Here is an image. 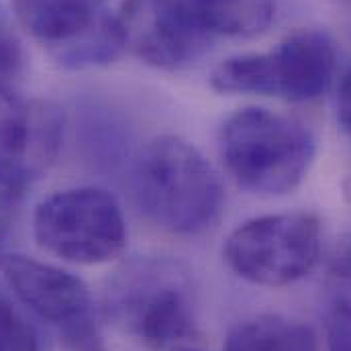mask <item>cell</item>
<instances>
[{"label": "cell", "instance_id": "6da1fadb", "mask_svg": "<svg viewBox=\"0 0 351 351\" xmlns=\"http://www.w3.org/2000/svg\"><path fill=\"white\" fill-rule=\"evenodd\" d=\"M133 190L143 215L174 235H200L223 213V184L208 160L176 135L152 139L137 156Z\"/></svg>", "mask_w": 351, "mask_h": 351}, {"label": "cell", "instance_id": "7a4b0ae2", "mask_svg": "<svg viewBox=\"0 0 351 351\" xmlns=\"http://www.w3.org/2000/svg\"><path fill=\"white\" fill-rule=\"evenodd\" d=\"M219 154L239 188L256 196H284L308 174L315 139L300 121L250 106L221 125Z\"/></svg>", "mask_w": 351, "mask_h": 351}, {"label": "cell", "instance_id": "3957f363", "mask_svg": "<svg viewBox=\"0 0 351 351\" xmlns=\"http://www.w3.org/2000/svg\"><path fill=\"white\" fill-rule=\"evenodd\" d=\"M108 317L149 350H168L196 333L188 271L170 260L139 258L108 280Z\"/></svg>", "mask_w": 351, "mask_h": 351}, {"label": "cell", "instance_id": "277c9868", "mask_svg": "<svg viewBox=\"0 0 351 351\" xmlns=\"http://www.w3.org/2000/svg\"><path fill=\"white\" fill-rule=\"evenodd\" d=\"M335 60V45L327 33L300 29L265 53L223 60L210 74V86L221 94H258L308 102L331 86Z\"/></svg>", "mask_w": 351, "mask_h": 351}, {"label": "cell", "instance_id": "5b68a950", "mask_svg": "<svg viewBox=\"0 0 351 351\" xmlns=\"http://www.w3.org/2000/svg\"><path fill=\"white\" fill-rule=\"evenodd\" d=\"M33 235L41 250L64 262L96 265L123 254L127 223L110 192L80 186L60 190L37 204Z\"/></svg>", "mask_w": 351, "mask_h": 351}, {"label": "cell", "instance_id": "8992f818", "mask_svg": "<svg viewBox=\"0 0 351 351\" xmlns=\"http://www.w3.org/2000/svg\"><path fill=\"white\" fill-rule=\"evenodd\" d=\"M321 254V221L306 210L256 217L223 245L227 265L245 282L280 288L304 278Z\"/></svg>", "mask_w": 351, "mask_h": 351}, {"label": "cell", "instance_id": "52a82bcc", "mask_svg": "<svg viewBox=\"0 0 351 351\" xmlns=\"http://www.w3.org/2000/svg\"><path fill=\"white\" fill-rule=\"evenodd\" d=\"M19 23L68 70L112 64L125 49L104 0H12Z\"/></svg>", "mask_w": 351, "mask_h": 351}, {"label": "cell", "instance_id": "ba28073f", "mask_svg": "<svg viewBox=\"0 0 351 351\" xmlns=\"http://www.w3.org/2000/svg\"><path fill=\"white\" fill-rule=\"evenodd\" d=\"M0 269L14 296L45 325L68 351H104L92 292L82 278L21 254L0 258Z\"/></svg>", "mask_w": 351, "mask_h": 351}, {"label": "cell", "instance_id": "9c48e42d", "mask_svg": "<svg viewBox=\"0 0 351 351\" xmlns=\"http://www.w3.org/2000/svg\"><path fill=\"white\" fill-rule=\"evenodd\" d=\"M64 139V112L43 100H29L0 80V178L19 188L45 174Z\"/></svg>", "mask_w": 351, "mask_h": 351}, {"label": "cell", "instance_id": "30bf717a", "mask_svg": "<svg viewBox=\"0 0 351 351\" xmlns=\"http://www.w3.org/2000/svg\"><path fill=\"white\" fill-rule=\"evenodd\" d=\"M117 23L125 49L168 72L192 64L210 39L184 0H123Z\"/></svg>", "mask_w": 351, "mask_h": 351}, {"label": "cell", "instance_id": "8fae6325", "mask_svg": "<svg viewBox=\"0 0 351 351\" xmlns=\"http://www.w3.org/2000/svg\"><path fill=\"white\" fill-rule=\"evenodd\" d=\"M206 35L258 37L276 16V0H184Z\"/></svg>", "mask_w": 351, "mask_h": 351}, {"label": "cell", "instance_id": "7c38bea8", "mask_svg": "<svg viewBox=\"0 0 351 351\" xmlns=\"http://www.w3.org/2000/svg\"><path fill=\"white\" fill-rule=\"evenodd\" d=\"M223 351H319V339L300 321L282 315H260L231 329Z\"/></svg>", "mask_w": 351, "mask_h": 351}, {"label": "cell", "instance_id": "4fadbf2b", "mask_svg": "<svg viewBox=\"0 0 351 351\" xmlns=\"http://www.w3.org/2000/svg\"><path fill=\"white\" fill-rule=\"evenodd\" d=\"M0 351H41L35 327L0 290Z\"/></svg>", "mask_w": 351, "mask_h": 351}, {"label": "cell", "instance_id": "5bb4252c", "mask_svg": "<svg viewBox=\"0 0 351 351\" xmlns=\"http://www.w3.org/2000/svg\"><path fill=\"white\" fill-rule=\"evenodd\" d=\"M329 315L351 323V256L333 263L327 280Z\"/></svg>", "mask_w": 351, "mask_h": 351}, {"label": "cell", "instance_id": "9a60e30c", "mask_svg": "<svg viewBox=\"0 0 351 351\" xmlns=\"http://www.w3.org/2000/svg\"><path fill=\"white\" fill-rule=\"evenodd\" d=\"M25 66V51L14 33L4 8L0 6V80L21 74Z\"/></svg>", "mask_w": 351, "mask_h": 351}, {"label": "cell", "instance_id": "2e32d148", "mask_svg": "<svg viewBox=\"0 0 351 351\" xmlns=\"http://www.w3.org/2000/svg\"><path fill=\"white\" fill-rule=\"evenodd\" d=\"M23 194H25L23 188L0 178V250L4 247V243L8 239V233L12 229L14 215H16V208H19Z\"/></svg>", "mask_w": 351, "mask_h": 351}, {"label": "cell", "instance_id": "e0dca14e", "mask_svg": "<svg viewBox=\"0 0 351 351\" xmlns=\"http://www.w3.org/2000/svg\"><path fill=\"white\" fill-rule=\"evenodd\" d=\"M327 346H329V351H351V323L329 315L327 317Z\"/></svg>", "mask_w": 351, "mask_h": 351}, {"label": "cell", "instance_id": "ac0fdd59", "mask_svg": "<svg viewBox=\"0 0 351 351\" xmlns=\"http://www.w3.org/2000/svg\"><path fill=\"white\" fill-rule=\"evenodd\" d=\"M337 117L341 121V125L351 131V68L346 74L341 88H339V96H337Z\"/></svg>", "mask_w": 351, "mask_h": 351}]
</instances>
